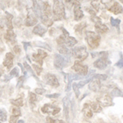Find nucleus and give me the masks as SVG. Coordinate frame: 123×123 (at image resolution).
<instances>
[{
  "mask_svg": "<svg viewBox=\"0 0 123 123\" xmlns=\"http://www.w3.org/2000/svg\"><path fill=\"white\" fill-rule=\"evenodd\" d=\"M60 96V94H47V98H58Z\"/></svg>",
  "mask_w": 123,
  "mask_h": 123,
  "instance_id": "obj_49",
  "label": "nucleus"
},
{
  "mask_svg": "<svg viewBox=\"0 0 123 123\" xmlns=\"http://www.w3.org/2000/svg\"><path fill=\"white\" fill-rule=\"evenodd\" d=\"M38 22L37 16L35 13L33 9H28V14H27V18L25 19V24L26 26H32V25H36Z\"/></svg>",
  "mask_w": 123,
  "mask_h": 123,
  "instance_id": "obj_7",
  "label": "nucleus"
},
{
  "mask_svg": "<svg viewBox=\"0 0 123 123\" xmlns=\"http://www.w3.org/2000/svg\"><path fill=\"white\" fill-rule=\"evenodd\" d=\"M112 97L110 96V94H104V96L98 98L97 101L101 104L102 107H108V106H112L113 105V102L112 100Z\"/></svg>",
  "mask_w": 123,
  "mask_h": 123,
  "instance_id": "obj_10",
  "label": "nucleus"
},
{
  "mask_svg": "<svg viewBox=\"0 0 123 123\" xmlns=\"http://www.w3.org/2000/svg\"><path fill=\"white\" fill-rule=\"evenodd\" d=\"M17 121H18V117L12 115V116H11V117H10L9 123H17Z\"/></svg>",
  "mask_w": 123,
  "mask_h": 123,
  "instance_id": "obj_45",
  "label": "nucleus"
},
{
  "mask_svg": "<svg viewBox=\"0 0 123 123\" xmlns=\"http://www.w3.org/2000/svg\"><path fill=\"white\" fill-rule=\"evenodd\" d=\"M100 35L93 31H86V41L90 49H94L98 47L100 43Z\"/></svg>",
  "mask_w": 123,
  "mask_h": 123,
  "instance_id": "obj_2",
  "label": "nucleus"
},
{
  "mask_svg": "<svg viewBox=\"0 0 123 123\" xmlns=\"http://www.w3.org/2000/svg\"><path fill=\"white\" fill-rule=\"evenodd\" d=\"M13 58H14V55L12 53H7L6 54V59L3 61V66L7 67L8 70L13 65V62H12Z\"/></svg>",
  "mask_w": 123,
  "mask_h": 123,
  "instance_id": "obj_16",
  "label": "nucleus"
},
{
  "mask_svg": "<svg viewBox=\"0 0 123 123\" xmlns=\"http://www.w3.org/2000/svg\"><path fill=\"white\" fill-rule=\"evenodd\" d=\"M91 56L93 57H99V58H102V57H105V58H108V52H99V53H91Z\"/></svg>",
  "mask_w": 123,
  "mask_h": 123,
  "instance_id": "obj_30",
  "label": "nucleus"
},
{
  "mask_svg": "<svg viewBox=\"0 0 123 123\" xmlns=\"http://www.w3.org/2000/svg\"><path fill=\"white\" fill-rule=\"evenodd\" d=\"M94 78L98 79V80H105L108 78V76H107L106 75H103V74H97V75H95V76H94Z\"/></svg>",
  "mask_w": 123,
  "mask_h": 123,
  "instance_id": "obj_41",
  "label": "nucleus"
},
{
  "mask_svg": "<svg viewBox=\"0 0 123 123\" xmlns=\"http://www.w3.org/2000/svg\"><path fill=\"white\" fill-rule=\"evenodd\" d=\"M24 43V48H25V50L26 51L27 49H28V47H31V43Z\"/></svg>",
  "mask_w": 123,
  "mask_h": 123,
  "instance_id": "obj_51",
  "label": "nucleus"
},
{
  "mask_svg": "<svg viewBox=\"0 0 123 123\" xmlns=\"http://www.w3.org/2000/svg\"><path fill=\"white\" fill-rule=\"evenodd\" d=\"M91 5H92V7L94 8L95 11H97V12L106 8V5L104 4L103 0H93V1L91 2Z\"/></svg>",
  "mask_w": 123,
  "mask_h": 123,
  "instance_id": "obj_15",
  "label": "nucleus"
},
{
  "mask_svg": "<svg viewBox=\"0 0 123 123\" xmlns=\"http://www.w3.org/2000/svg\"><path fill=\"white\" fill-rule=\"evenodd\" d=\"M13 51L17 53V54H20L21 53V48L18 45H16V46L13 48Z\"/></svg>",
  "mask_w": 123,
  "mask_h": 123,
  "instance_id": "obj_48",
  "label": "nucleus"
},
{
  "mask_svg": "<svg viewBox=\"0 0 123 123\" xmlns=\"http://www.w3.org/2000/svg\"><path fill=\"white\" fill-rule=\"evenodd\" d=\"M33 68L35 69V72L37 73V75H40V73L42 72V71H43L41 66H38V65H36V64H33Z\"/></svg>",
  "mask_w": 123,
  "mask_h": 123,
  "instance_id": "obj_39",
  "label": "nucleus"
},
{
  "mask_svg": "<svg viewBox=\"0 0 123 123\" xmlns=\"http://www.w3.org/2000/svg\"><path fill=\"white\" fill-rule=\"evenodd\" d=\"M12 115H14V116L19 117L21 115V111H20V109L18 108H14L12 109Z\"/></svg>",
  "mask_w": 123,
  "mask_h": 123,
  "instance_id": "obj_42",
  "label": "nucleus"
},
{
  "mask_svg": "<svg viewBox=\"0 0 123 123\" xmlns=\"http://www.w3.org/2000/svg\"><path fill=\"white\" fill-rule=\"evenodd\" d=\"M43 12H44V15L47 16V17H50L52 15V10H51V7L49 5V3L48 2H45L43 3Z\"/></svg>",
  "mask_w": 123,
  "mask_h": 123,
  "instance_id": "obj_29",
  "label": "nucleus"
},
{
  "mask_svg": "<svg viewBox=\"0 0 123 123\" xmlns=\"http://www.w3.org/2000/svg\"><path fill=\"white\" fill-rule=\"evenodd\" d=\"M42 112L43 113H49V114H52L53 116L57 115L60 112V108L59 107H57L53 104H44V106L42 108Z\"/></svg>",
  "mask_w": 123,
  "mask_h": 123,
  "instance_id": "obj_8",
  "label": "nucleus"
},
{
  "mask_svg": "<svg viewBox=\"0 0 123 123\" xmlns=\"http://www.w3.org/2000/svg\"><path fill=\"white\" fill-rule=\"evenodd\" d=\"M109 94L112 98H115V97H122L123 98V92L117 87H115Z\"/></svg>",
  "mask_w": 123,
  "mask_h": 123,
  "instance_id": "obj_24",
  "label": "nucleus"
},
{
  "mask_svg": "<svg viewBox=\"0 0 123 123\" xmlns=\"http://www.w3.org/2000/svg\"><path fill=\"white\" fill-rule=\"evenodd\" d=\"M43 80L45 81L47 85H51V86L54 87V88H57L58 87L60 84H59V81L57 80V78L56 76L53 74H51V73H47L44 76H43Z\"/></svg>",
  "mask_w": 123,
  "mask_h": 123,
  "instance_id": "obj_6",
  "label": "nucleus"
},
{
  "mask_svg": "<svg viewBox=\"0 0 123 123\" xmlns=\"http://www.w3.org/2000/svg\"><path fill=\"white\" fill-rule=\"evenodd\" d=\"M90 106L94 112H97V113H98V112H100L101 111H102V106H101V104L98 101H96V102H92L90 104Z\"/></svg>",
  "mask_w": 123,
  "mask_h": 123,
  "instance_id": "obj_25",
  "label": "nucleus"
},
{
  "mask_svg": "<svg viewBox=\"0 0 123 123\" xmlns=\"http://www.w3.org/2000/svg\"><path fill=\"white\" fill-rule=\"evenodd\" d=\"M36 101H37L36 94H34V93H30V103H31V104L34 105L36 103Z\"/></svg>",
  "mask_w": 123,
  "mask_h": 123,
  "instance_id": "obj_34",
  "label": "nucleus"
},
{
  "mask_svg": "<svg viewBox=\"0 0 123 123\" xmlns=\"http://www.w3.org/2000/svg\"><path fill=\"white\" fill-rule=\"evenodd\" d=\"M15 38H16L15 33L13 32L12 30H7V33H6V35H5V39H7V40L12 43L15 41Z\"/></svg>",
  "mask_w": 123,
  "mask_h": 123,
  "instance_id": "obj_26",
  "label": "nucleus"
},
{
  "mask_svg": "<svg viewBox=\"0 0 123 123\" xmlns=\"http://www.w3.org/2000/svg\"><path fill=\"white\" fill-rule=\"evenodd\" d=\"M71 56L80 62L84 61L89 56V53L87 52L86 47L85 46H79L74 48L72 50H71Z\"/></svg>",
  "mask_w": 123,
  "mask_h": 123,
  "instance_id": "obj_3",
  "label": "nucleus"
},
{
  "mask_svg": "<svg viewBox=\"0 0 123 123\" xmlns=\"http://www.w3.org/2000/svg\"><path fill=\"white\" fill-rule=\"evenodd\" d=\"M40 18H41V21H42V23L44 24V25H46L47 26H51V25H53V20L51 19V18H49V17H47V16L42 15Z\"/></svg>",
  "mask_w": 123,
  "mask_h": 123,
  "instance_id": "obj_27",
  "label": "nucleus"
},
{
  "mask_svg": "<svg viewBox=\"0 0 123 123\" xmlns=\"http://www.w3.org/2000/svg\"><path fill=\"white\" fill-rule=\"evenodd\" d=\"M19 76V70L17 67H14V68L12 70V71L10 72V76H16L18 77Z\"/></svg>",
  "mask_w": 123,
  "mask_h": 123,
  "instance_id": "obj_38",
  "label": "nucleus"
},
{
  "mask_svg": "<svg viewBox=\"0 0 123 123\" xmlns=\"http://www.w3.org/2000/svg\"><path fill=\"white\" fill-rule=\"evenodd\" d=\"M81 77L80 75L78 74H67V79H68V84H67L66 87V91H69L71 90V83L74 80H79Z\"/></svg>",
  "mask_w": 123,
  "mask_h": 123,
  "instance_id": "obj_19",
  "label": "nucleus"
},
{
  "mask_svg": "<svg viewBox=\"0 0 123 123\" xmlns=\"http://www.w3.org/2000/svg\"><path fill=\"white\" fill-rule=\"evenodd\" d=\"M74 16L76 21H80L81 18L84 17V13L80 9V5H75L74 7Z\"/></svg>",
  "mask_w": 123,
  "mask_h": 123,
  "instance_id": "obj_21",
  "label": "nucleus"
},
{
  "mask_svg": "<svg viewBox=\"0 0 123 123\" xmlns=\"http://www.w3.org/2000/svg\"><path fill=\"white\" fill-rule=\"evenodd\" d=\"M36 45L37 46H39V47H42V48H44V49H48V50L51 51V48L49 46V44H47L46 43H43V42H36Z\"/></svg>",
  "mask_w": 123,
  "mask_h": 123,
  "instance_id": "obj_37",
  "label": "nucleus"
},
{
  "mask_svg": "<svg viewBox=\"0 0 123 123\" xmlns=\"http://www.w3.org/2000/svg\"><path fill=\"white\" fill-rule=\"evenodd\" d=\"M95 31H97V33H99V34H104V33H106L108 31V27L106 25L101 22H98V23H95Z\"/></svg>",
  "mask_w": 123,
  "mask_h": 123,
  "instance_id": "obj_20",
  "label": "nucleus"
},
{
  "mask_svg": "<svg viewBox=\"0 0 123 123\" xmlns=\"http://www.w3.org/2000/svg\"><path fill=\"white\" fill-rule=\"evenodd\" d=\"M11 103L13 105L17 106V107H21V106H23V99L21 98H17V99H12V100H11Z\"/></svg>",
  "mask_w": 123,
  "mask_h": 123,
  "instance_id": "obj_33",
  "label": "nucleus"
},
{
  "mask_svg": "<svg viewBox=\"0 0 123 123\" xmlns=\"http://www.w3.org/2000/svg\"><path fill=\"white\" fill-rule=\"evenodd\" d=\"M24 81H25V76L19 77V78H18V81H17V88H21V87H22Z\"/></svg>",
  "mask_w": 123,
  "mask_h": 123,
  "instance_id": "obj_40",
  "label": "nucleus"
},
{
  "mask_svg": "<svg viewBox=\"0 0 123 123\" xmlns=\"http://www.w3.org/2000/svg\"><path fill=\"white\" fill-rule=\"evenodd\" d=\"M17 123H24V121H22V120H20V121H18V122Z\"/></svg>",
  "mask_w": 123,
  "mask_h": 123,
  "instance_id": "obj_53",
  "label": "nucleus"
},
{
  "mask_svg": "<svg viewBox=\"0 0 123 123\" xmlns=\"http://www.w3.org/2000/svg\"><path fill=\"white\" fill-rule=\"evenodd\" d=\"M35 92H36L38 94H43V93L45 92V90H43V89H36V90H35Z\"/></svg>",
  "mask_w": 123,
  "mask_h": 123,
  "instance_id": "obj_50",
  "label": "nucleus"
},
{
  "mask_svg": "<svg viewBox=\"0 0 123 123\" xmlns=\"http://www.w3.org/2000/svg\"><path fill=\"white\" fill-rule=\"evenodd\" d=\"M67 3H70L74 5H80L81 0H65Z\"/></svg>",
  "mask_w": 123,
  "mask_h": 123,
  "instance_id": "obj_44",
  "label": "nucleus"
},
{
  "mask_svg": "<svg viewBox=\"0 0 123 123\" xmlns=\"http://www.w3.org/2000/svg\"><path fill=\"white\" fill-rule=\"evenodd\" d=\"M71 68L74 71H76V72L80 76H86L88 74V67L86 65H84L80 62V61H76L74 63V65L72 66Z\"/></svg>",
  "mask_w": 123,
  "mask_h": 123,
  "instance_id": "obj_5",
  "label": "nucleus"
},
{
  "mask_svg": "<svg viewBox=\"0 0 123 123\" xmlns=\"http://www.w3.org/2000/svg\"><path fill=\"white\" fill-rule=\"evenodd\" d=\"M115 66L119 67V68H123V57H121L120 60H119L115 64Z\"/></svg>",
  "mask_w": 123,
  "mask_h": 123,
  "instance_id": "obj_46",
  "label": "nucleus"
},
{
  "mask_svg": "<svg viewBox=\"0 0 123 123\" xmlns=\"http://www.w3.org/2000/svg\"><path fill=\"white\" fill-rule=\"evenodd\" d=\"M53 14L54 21H60V20L66 18L64 4L60 0H54L53 7Z\"/></svg>",
  "mask_w": 123,
  "mask_h": 123,
  "instance_id": "obj_1",
  "label": "nucleus"
},
{
  "mask_svg": "<svg viewBox=\"0 0 123 123\" xmlns=\"http://www.w3.org/2000/svg\"><path fill=\"white\" fill-rule=\"evenodd\" d=\"M62 31H63V35H65V44L67 45V47H69V48L74 47L77 43V40L74 37H71L69 35V33L67 32L66 29L62 28Z\"/></svg>",
  "mask_w": 123,
  "mask_h": 123,
  "instance_id": "obj_9",
  "label": "nucleus"
},
{
  "mask_svg": "<svg viewBox=\"0 0 123 123\" xmlns=\"http://www.w3.org/2000/svg\"><path fill=\"white\" fill-rule=\"evenodd\" d=\"M119 1H121V2H122V3H123V0H119Z\"/></svg>",
  "mask_w": 123,
  "mask_h": 123,
  "instance_id": "obj_54",
  "label": "nucleus"
},
{
  "mask_svg": "<svg viewBox=\"0 0 123 123\" xmlns=\"http://www.w3.org/2000/svg\"><path fill=\"white\" fill-rule=\"evenodd\" d=\"M82 112L86 117L90 118L93 117V112H93L92 108H91L90 104H89V103H85V104H84L83 108H82Z\"/></svg>",
  "mask_w": 123,
  "mask_h": 123,
  "instance_id": "obj_17",
  "label": "nucleus"
},
{
  "mask_svg": "<svg viewBox=\"0 0 123 123\" xmlns=\"http://www.w3.org/2000/svg\"><path fill=\"white\" fill-rule=\"evenodd\" d=\"M2 75H3V71H2V69L0 68V76H1Z\"/></svg>",
  "mask_w": 123,
  "mask_h": 123,
  "instance_id": "obj_52",
  "label": "nucleus"
},
{
  "mask_svg": "<svg viewBox=\"0 0 123 123\" xmlns=\"http://www.w3.org/2000/svg\"><path fill=\"white\" fill-rule=\"evenodd\" d=\"M47 56H48L47 53L43 50H38L37 53H35L32 54L33 60L35 61L36 62H38L39 64V66H42L43 59H44Z\"/></svg>",
  "mask_w": 123,
  "mask_h": 123,
  "instance_id": "obj_11",
  "label": "nucleus"
},
{
  "mask_svg": "<svg viewBox=\"0 0 123 123\" xmlns=\"http://www.w3.org/2000/svg\"><path fill=\"white\" fill-rule=\"evenodd\" d=\"M63 103V108H64V114L66 117L67 120L69 121V117H70V110H71V100L69 96L64 97V98L62 99Z\"/></svg>",
  "mask_w": 123,
  "mask_h": 123,
  "instance_id": "obj_13",
  "label": "nucleus"
},
{
  "mask_svg": "<svg viewBox=\"0 0 123 123\" xmlns=\"http://www.w3.org/2000/svg\"><path fill=\"white\" fill-rule=\"evenodd\" d=\"M47 31V30L45 27L42 26L41 25H36L35 26V28L33 29V33L35 34V35H38L39 36H43L45 34V32Z\"/></svg>",
  "mask_w": 123,
  "mask_h": 123,
  "instance_id": "obj_22",
  "label": "nucleus"
},
{
  "mask_svg": "<svg viewBox=\"0 0 123 123\" xmlns=\"http://www.w3.org/2000/svg\"><path fill=\"white\" fill-rule=\"evenodd\" d=\"M89 89L90 90L94 91V92H97V91H99L101 89V83L100 80L97 78H93L90 80V84H89Z\"/></svg>",
  "mask_w": 123,
  "mask_h": 123,
  "instance_id": "obj_14",
  "label": "nucleus"
},
{
  "mask_svg": "<svg viewBox=\"0 0 123 123\" xmlns=\"http://www.w3.org/2000/svg\"><path fill=\"white\" fill-rule=\"evenodd\" d=\"M108 10L110 12H113L114 14H120V13L123 12L122 6L119 3H117V2H115L113 3V5H112V7H109Z\"/></svg>",
  "mask_w": 123,
  "mask_h": 123,
  "instance_id": "obj_18",
  "label": "nucleus"
},
{
  "mask_svg": "<svg viewBox=\"0 0 123 123\" xmlns=\"http://www.w3.org/2000/svg\"><path fill=\"white\" fill-rule=\"evenodd\" d=\"M110 22H111V25L114 27H117L118 32H120L119 25H120V23H121V20L120 19H114L113 17H110Z\"/></svg>",
  "mask_w": 123,
  "mask_h": 123,
  "instance_id": "obj_31",
  "label": "nucleus"
},
{
  "mask_svg": "<svg viewBox=\"0 0 123 123\" xmlns=\"http://www.w3.org/2000/svg\"><path fill=\"white\" fill-rule=\"evenodd\" d=\"M46 123H65L62 120H54L50 117H48L46 118Z\"/></svg>",
  "mask_w": 123,
  "mask_h": 123,
  "instance_id": "obj_36",
  "label": "nucleus"
},
{
  "mask_svg": "<svg viewBox=\"0 0 123 123\" xmlns=\"http://www.w3.org/2000/svg\"><path fill=\"white\" fill-rule=\"evenodd\" d=\"M58 51H59V53H62V54L67 55V56H71V50H69V49H67V47L65 46V45H59Z\"/></svg>",
  "mask_w": 123,
  "mask_h": 123,
  "instance_id": "obj_28",
  "label": "nucleus"
},
{
  "mask_svg": "<svg viewBox=\"0 0 123 123\" xmlns=\"http://www.w3.org/2000/svg\"><path fill=\"white\" fill-rule=\"evenodd\" d=\"M7 120V112L3 109H0V121L5 122Z\"/></svg>",
  "mask_w": 123,
  "mask_h": 123,
  "instance_id": "obj_35",
  "label": "nucleus"
},
{
  "mask_svg": "<svg viewBox=\"0 0 123 123\" xmlns=\"http://www.w3.org/2000/svg\"><path fill=\"white\" fill-rule=\"evenodd\" d=\"M85 26H86V22H82L75 26V31H76V33H80L83 31V29H84Z\"/></svg>",
  "mask_w": 123,
  "mask_h": 123,
  "instance_id": "obj_32",
  "label": "nucleus"
},
{
  "mask_svg": "<svg viewBox=\"0 0 123 123\" xmlns=\"http://www.w3.org/2000/svg\"><path fill=\"white\" fill-rule=\"evenodd\" d=\"M70 62V56L64 55L62 56L60 54H56L54 57V67L56 69L62 70L64 67L67 66V63Z\"/></svg>",
  "mask_w": 123,
  "mask_h": 123,
  "instance_id": "obj_4",
  "label": "nucleus"
},
{
  "mask_svg": "<svg viewBox=\"0 0 123 123\" xmlns=\"http://www.w3.org/2000/svg\"><path fill=\"white\" fill-rule=\"evenodd\" d=\"M109 64H111V62L108 60V58H105V57H102V58H98L97 61H95L94 62V67L100 70H104L108 66Z\"/></svg>",
  "mask_w": 123,
  "mask_h": 123,
  "instance_id": "obj_12",
  "label": "nucleus"
},
{
  "mask_svg": "<svg viewBox=\"0 0 123 123\" xmlns=\"http://www.w3.org/2000/svg\"><path fill=\"white\" fill-rule=\"evenodd\" d=\"M33 4H34L33 5V10H34V12H35V13L36 14L37 17H41V16H42V11H41L39 3H37L36 0H33Z\"/></svg>",
  "mask_w": 123,
  "mask_h": 123,
  "instance_id": "obj_23",
  "label": "nucleus"
},
{
  "mask_svg": "<svg viewBox=\"0 0 123 123\" xmlns=\"http://www.w3.org/2000/svg\"><path fill=\"white\" fill-rule=\"evenodd\" d=\"M72 87H73V90L75 91V94H76V96L78 98L79 96H80V91H79V88L77 87V85L76 83H75V84L72 85Z\"/></svg>",
  "mask_w": 123,
  "mask_h": 123,
  "instance_id": "obj_43",
  "label": "nucleus"
},
{
  "mask_svg": "<svg viewBox=\"0 0 123 123\" xmlns=\"http://www.w3.org/2000/svg\"><path fill=\"white\" fill-rule=\"evenodd\" d=\"M24 67H25V68L26 69V70L28 71L30 73H31V75H33V76H34V71H33V70H32V69H31V67H30L26 62L24 63Z\"/></svg>",
  "mask_w": 123,
  "mask_h": 123,
  "instance_id": "obj_47",
  "label": "nucleus"
}]
</instances>
